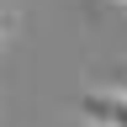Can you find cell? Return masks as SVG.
<instances>
[{"instance_id":"cell-3","label":"cell","mask_w":127,"mask_h":127,"mask_svg":"<svg viewBox=\"0 0 127 127\" xmlns=\"http://www.w3.org/2000/svg\"><path fill=\"white\" fill-rule=\"evenodd\" d=\"M117 5H122V11H127V0H117Z\"/></svg>"},{"instance_id":"cell-2","label":"cell","mask_w":127,"mask_h":127,"mask_svg":"<svg viewBox=\"0 0 127 127\" xmlns=\"http://www.w3.org/2000/svg\"><path fill=\"white\" fill-rule=\"evenodd\" d=\"M0 32H5V16H0Z\"/></svg>"},{"instance_id":"cell-1","label":"cell","mask_w":127,"mask_h":127,"mask_svg":"<svg viewBox=\"0 0 127 127\" xmlns=\"http://www.w3.org/2000/svg\"><path fill=\"white\" fill-rule=\"evenodd\" d=\"M79 117L90 127H127V90H85Z\"/></svg>"}]
</instances>
